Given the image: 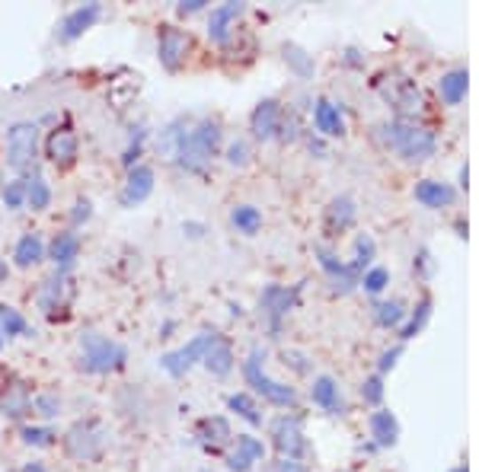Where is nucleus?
Here are the masks:
<instances>
[{"instance_id":"nucleus-21","label":"nucleus","mask_w":479,"mask_h":472,"mask_svg":"<svg viewBox=\"0 0 479 472\" xmlns=\"http://www.w3.org/2000/svg\"><path fill=\"white\" fill-rule=\"evenodd\" d=\"M313 125L323 137H342L345 135V115L333 99H317L313 105Z\"/></svg>"},{"instance_id":"nucleus-35","label":"nucleus","mask_w":479,"mask_h":472,"mask_svg":"<svg viewBox=\"0 0 479 472\" xmlns=\"http://www.w3.org/2000/svg\"><path fill=\"white\" fill-rule=\"evenodd\" d=\"M355 217H358V208H355V201L345 198V195L329 205V227H339V230H345V227L355 224Z\"/></svg>"},{"instance_id":"nucleus-52","label":"nucleus","mask_w":479,"mask_h":472,"mask_svg":"<svg viewBox=\"0 0 479 472\" xmlns=\"http://www.w3.org/2000/svg\"><path fill=\"white\" fill-rule=\"evenodd\" d=\"M451 472H467V466H457V469H451Z\"/></svg>"},{"instance_id":"nucleus-5","label":"nucleus","mask_w":479,"mask_h":472,"mask_svg":"<svg viewBox=\"0 0 479 472\" xmlns=\"http://www.w3.org/2000/svg\"><path fill=\"white\" fill-rule=\"evenodd\" d=\"M217 342V332H199V336H192L183 348H176V352H167L160 358V368L167 370L169 376H185L195 364L205 360V354L211 352V344Z\"/></svg>"},{"instance_id":"nucleus-28","label":"nucleus","mask_w":479,"mask_h":472,"mask_svg":"<svg viewBox=\"0 0 479 472\" xmlns=\"http://www.w3.org/2000/svg\"><path fill=\"white\" fill-rule=\"evenodd\" d=\"M0 336L4 338H32L35 329L26 322V316L13 306H0Z\"/></svg>"},{"instance_id":"nucleus-22","label":"nucleus","mask_w":479,"mask_h":472,"mask_svg":"<svg viewBox=\"0 0 479 472\" xmlns=\"http://www.w3.org/2000/svg\"><path fill=\"white\" fill-rule=\"evenodd\" d=\"M45 259V240H42L39 230L23 233L13 246V265L16 268H35V265Z\"/></svg>"},{"instance_id":"nucleus-42","label":"nucleus","mask_w":479,"mask_h":472,"mask_svg":"<svg viewBox=\"0 0 479 472\" xmlns=\"http://www.w3.org/2000/svg\"><path fill=\"white\" fill-rule=\"evenodd\" d=\"M90 217H93V201H90V198H77V201H74V211H71V224H74V227L87 224Z\"/></svg>"},{"instance_id":"nucleus-47","label":"nucleus","mask_w":479,"mask_h":472,"mask_svg":"<svg viewBox=\"0 0 479 472\" xmlns=\"http://www.w3.org/2000/svg\"><path fill=\"white\" fill-rule=\"evenodd\" d=\"M287 360H291V364H294V370H301V374H307V370H310V364H303L307 358H303V354H297V352H287L285 364H287Z\"/></svg>"},{"instance_id":"nucleus-8","label":"nucleus","mask_w":479,"mask_h":472,"mask_svg":"<svg viewBox=\"0 0 479 472\" xmlns=\"http://www.w3.org/2000/svg\"><path fill=\"white\" fill-rule=\"evenodd\" d=\"M271 444L285 460H297V456L307 450V440H303V424L297 415H279L271 422Z\"/></svg>"},{"instance_id":"nucleus-44","label":"nucleus","mask_w":479,"mask_h":472,"mask_svg":"<svg viewBox=\"0 0 479 472\" xmlns=\"http://www.w3.org/2000/svg\"><path fill=\"white\" fill-rule=\"evenodd\" d=\"M403 354V344H393L390 352H383L381 360H377V374H387V370L397 368V358Z\"/></svg>"},{"instance_id":"nucleus-13","label":"nucleus","mask_w":479,"mask_h":472,"mask_svg":"<svg viewBox=\"0 0 479 472\" xmlns=\"http://www.w3.org/2000/svg\"><path fill=\"white\" fill-rule=\"evenodd\" d=\"M281 125H285V109H281L279 99H263L255 105L253 115H249V128L259 141H271V137L281 135Z\"/></svg>"},{"instance_id":"nucleus-16","label":"nucleus","mask_w":479,"mask_h":472,"mask_svg":"<svg viewBox=\"0 0 479 472\" xmlns=\"http://www.w3.org/2000/svg\"><path fill=\"white\" fill-rule=\"evenodd\" d=\"M99 17H103V7H99V4H83V7L71 10V13L61 19V26H58V39H61V42L80 39L87 29H93V23Z\"/></svg>"},{"instance_id":"nucleus-32","label":"nucleus","mask_w":479,"mask_h":472,"mask_svg":"<svg viewBox=\"0 0 479 472\" xmlns=\"http://www.w3.org/2000/svg\"><path fill=\"white\" fill-rule=\"evenodd\" d=\"M428 316H431V297L425 294L422 300L415 304V310L409 313V320L403 322V326H399V338L406 342V338H412L415 332H422V326H425V322H428Z\"/></svg>"},{"instance_id":"nucleus-49","label":"nucleus","mask_w":479,"mask_h":472,"mask_svg":"<svg viewBox=\"0 0 479 472\" xmlns=\"http://www.w3.org/2000/svg\"><path fill=\"white\" fill-rule=\"evenodd\" d=\"M183 230H189V236H201V224H183Z\"/></svg>"},{"instance_id":"nucleus-25","label":"nucleus","mask_w":479,"mask_h":472,"mask_svg":"<svg viewBox=\"0 0 479 472\" xmlns=\"http://www.w3.org/2000/svg\"><path fill=\"white\" fill-rule=\"evenodd\" d=\"M467 87H470V74L463 71V67L441 74V81H438V93L441 99H444V105H460L463 97H467Z\"/></svg>"},{"instance_id":"nucleus-50","label":"nucleus","mask_w":479,"mask_h":472,"mask_svg":"<svg viewBox=\"0 0 479 472\" xmlns=\"http://www.w3.org/2000/svg\"><path fill=\"white\" fill-rule=\"evenodd\" d=\"M7 275H10V268L4 262H0V281H7Z\"/></svg>"},{"instance_id":"nucleus-20","label":"nucleus","mask_w":479,"mask_h":472,"mask_svg":"<svg viewBox=\"0 0 479 472\" xmlns=\"http://www.w3.org/2000/svg\"><path fill=\"white\" fill-rule=\"evenodd\" d=\"M310 399H313V406H319L323 412H329V415H345L342 390H339V383H335L329 374H323V376H317V380H313Z\"/></svg>"},{"instance_id":"nucleus-18","label":"nucleus","mask_w":479,"mask_h":472,"mask_svg":"<svg viewBox=\"0 0 479 472\" xmlns=\"http://www.w3.org/2000/svg\"><path fill=\"white\" fill-rule=\"evenodd\" d=\"M45 259L55 262L58 272H67V268L80 259V236L74 230L55 233V240L45 246Z\"/></svg>"},{"instance_id":"nucleus-37","label":"nucleus","mask_w":479,"mask_h":472,"mask_svg":"<svg viewBox=\"0 0 479 472\" xmlns=\"http://www.w3.org/2000/svg\"><path fill=\"white\" fill-rule=\"evenodd\" d=\"M20 437H23V444H29V447H51L58 434L51 431V428H39V424H23V428H20Z\"/></svg>"},{"instance_id":"nucleus-11","label":"nucleus","mask_w":479,"mask_h":472,"mask_svg":"<svg viewBox=\"0 0 479 472\" xmlns=\"http://www.w3.org/2000/svg\"><path fill=\"white\" fill-rule=\"evenodd\" d=\"M259 460H265V444L253 434H237L233 447L224 456V463L231 472H249Z\"/></svg>"},{"instance_id":"nucleus-51","label":"nucleus","mask_w":479,"mask_h":472,"mask_svg":"<svg viewBox=\"0 0 479 472\" xmlns=\"http://www.w3.org/2000/svg\"><path fill=\"white\" fill-rule=\"evenodd\" d=\"M4 344H7V338H4V336H0V352H4Z\"/></svg>"},{"instance_id":"nucleus-41","label":"nucleus","mask_w":479,"mask_h":472,"mask_svg":"<svg viewBox=\"0 0 479 472\" xmlns=\"http://www.w3.org/2000/svg\"><path fill=\"white\" fill-rule=\"evenodd\" d=\"M227 163H231V166H247L249 163V144L243 137H237V141L227 144Z\"/></svg>"},{"instance_id":"nucleus-43","label":"nucleus","mask_w":479,"mask_h":472,"mask_svg":"<svg viewBox=\"0 0 479 472\" xmlns=\"http://www.w3.org/2000/svg\"><path fill=\"white\" fill-rule=\"evenodd\" d=\"M285 58H287V61H291V65H294L301 74H310V71H313V61H310V58H307V55H303L301 49H294V45H287V49H285Z\"/></svg>"},{"instance_id":"nucleus-38","label":"nucleus","mask_w":479,"mask_h":472,"mask_svg":"<svg viewBox=\"0 0 479 472\" xmlns=\"http://www.w3.org/2000/svg\"><path fill=\"white\" fill-rule=\"evenodd\" d=\"M358 284L367 290V294H381V290L387 288V284H390V272H387L383 265H371V268H367L365 278H361Z\"/></svg>"},{"instance_id":"nucleus-45","label":"nucleus","mask_w":479,"mask_h":472,"mask_svg":"<svg viewBox=\"0 0 479 472\" xmlns=\"http://www.w3.org/2000/svg\"><path fill=\"white\" fill-rule=\"evenodd\" d=\"M199 10H205V0H183V4L176 7V13H179V17H192V13H199Z\"/></svg>"},{"instance_id":"nucleus-2","label":"nucleus","mask_w":479,"mask_h":472,"mask_svg":"<svg viewBox=\"0 0 479 472\" xmlns=\"http://www.w3.org/2000/svg\"><path fill=\"white\" fill-rule=\"evenodd\" d=\"M377 137H381L390 151H397L406 163H425L438 151L435 135H431L428 128L409 125V121H387V125L377 128Z\"/></svg>"},{"instance_id":"nucleus-40","label":"nucleus","mask_w":479,"mask_h":472,"mask_svg":"<svg viewBox=\"0 0 479 472\" xmlns=\"http://www.w3.org/2000/svg\"><path fill=\"white\" fill-rule=\"evenodd\" d=\"M4 205L10 211H20L26 205V179H16V182H7L4 189Z\"/></svg>"},{"instance_id":"nucleus-36","label":"nucleus","mask_w":479,"mask_h":472,"mask_svg":"<svg viewBox=\"0 0 479 472\" xmlns=\"http://www.w3.org/2000/svg\"><path fill=\"white\" fill-rule=\"evenodd\" d=\"M61 408H64V402H61V396H58V392H39V396L32 399V412H35V415H42L45 422H51V418L61 415Z\"/></svg>"},{"instance_id":"nucleus-23","label":"nucleus","mask_w":479,"mask_h":472,"mask_svg":"<svg viewBox=\"0 0 479 472\" xmlns=\"http://www.w3.org/2000/svg\"><path fill=\"white\" fill-rule=\"evenodd\" d=\"M367 428H371L374 447H393V444L399 440V422L390 408H377V412H371Z\"/></svg>"},{"instance_id":"nucleus-6","label":"nucleus","mask_w":479,"mask_h":472,"mask_svg":"<svg viewBox=\"0 0 479 472\" xmlns=\"http://www.w3.org/2000/svg\"><path fill=\"white\" fill-rule=\"evenodd\" d=\"M64 450L80 460V463H93L106 450V431L99 422H77L71 431L64 434Z\"/></svg>"},{"instance_id":"nucleus-1","label":"nucleus","mask_w":479,"mask_h":472,"mask_svg":"<svg viewBox=\"0 0 479 472\" xmlns=\"http://www.w3.org/2000/svg\"><path fill=\"white\" fill-rule=\"evenodd\" d=\"M217 151H221V125L215 119H185L173 163L185 173H205L208 163L217 157Z\"/></svg>"},{"instance_id":"nucleus-14","label":"nucleus","mask_w":479,"mask_h":472,"mask_svg":"<svg viewBox=\"0 0 479 472\" xmlns=\"http://www.w3.org/2000/svg\"><path fill=\"white\" fill-rule=\"evenodd\" d=\"M240 13H243V4L231 0V4H221L208 13V39L215 42V45H227L233 35V26H237Z\"/></svg>"},{"instance_id":"nucleus-17","label":"nucleus","mask_w":479,"mask_h":472,"mask_svg":"<svg viewBox=\"0 0 479 472\" xmlns=\"http://www.w3.org/2000/svg\"><path fill=\"white\" fill-rule=\"evenodd\" d=\"M294 304H297V288H285V284H269L263 290V297H259V306L265 310L271 326H279V320L294 310Z\"/></svg>"},{"instance_id":"nucleus-39","label":"nucleus","mask_w":479,"mask_h":472,"mask_svg":"<svg viewBox=\"0 0 479 472\" xmlns=\"http://www.w3.org/2000/svg\"><path fill=\"white\" fill-rule=\"evenodd\" d=\"M361 399L367 406H381L383 402V376L374 374V376H365V383H361Z\"/></svg>"},{"instance_id":"nucleus-33","label":"nucleus","mask_w":479,"mask_h":472,"mask_svg":"<svg viewBox=\"0 0 479 472\" xmlns=\"http://www.w3.org/2000/svg\"><path fill=\"white\" fill-rule=\"evenodd\" d=\"M403 320H406V310H403V304L399 300H381V304H374V322L383 329H397L403 326Z\"/></svg>"},{"instance_id":"nucleus-24","label":"nucleus","mask_w":479,"mask_h":472,"mask_svg":"<svg viewBox=\"0 0 479 472\" xmlns=\"http://www.w3.org/2000/svg\"><path fill=\"white\" fill-rule=\"evenodd\" d=\"M195 437H199L201 447L215 450V447H221V444H227V440H233V431H231V424H227V418L224 415H211V418H201L199 422Z\"/></svg>"},{"instance_id":"nucleus-3","label":"nucleus","mask_w":479,"mask_h":472,"mask_svg":"<svg viewBox=\"0 0 479 472\" xmlns=\"http://www.w3.org/2000/svg\"><path fill=\"white\" fill-rule=\"evenodd\" d=\"M128 352L122 348L115 338L103 336V332H93L87 329L83 336H80V370L83 374H115V370L125 368Z\"/></svg>"},{"instance_id":"nucleus-12","label":"nucleus","mask_w":479,"mask_h":472,"mask_svg":"<svg viewBox=\"0 0 479 472\" xmlns=\"http://www.w3.org/2000/svg\"><path fill=\"white\" fill-rule=\"evenodd\" d=\"M80 153V137L71 125H61V128H51L45 137V157L55 166H71Z\"/></svg>"},{"instance_id":"nucleus-48","label":"nucleus","mask_w":479,"mask_h":472,"mask_svg":"<svg viewBox=\"0 0 479 472\" xmlns=\"http://www.w3.org/2000/svg\"><path fill=\"white\" fill-rule=\"evenodd\" d=\"M20 472H48V469H45V466H42V463H26Z\"/></svg>"},{"instance_id":"nucleus-10","label":"nucleus","mask_w":479,"mask_h":472,"mask_svg":"<svg viewBox=\"0 0 479 472\" xmlns=\"http://www.w3.org/2000/svg\"><path fill=\"white\" fill-rule=\"evenodd\" d=\"M153 182H157L153 166H141V163H137L135 169H128V176H125V182H122V192H119V205L122 208H137V205H144V201L151 198Z\"/></svg>"},{"instance_id":"nucleus-26","label":"nucleus","mask_w":479,"mask_h":472,"mask_svg":"<svg viewBox=\"0 0 479 472\" xmlns=\"http://www.w3.org/2000/svg\"><path fill=\"white\" fill-rule=\"evenodd\" d=\"M201 364H205V370L211 376H227L233 370V364H237V358H233L231 344L217 338V342L211 344V352L205 354V360H201Z\"/></svg>"},{"instance_id":"nucleus-15","label":"nucleus","mask_w":479,"mask_h":472,"mask_svg":"<svg viewBox=\"0 0 479 472\" xmlns=\"http://www.w3.org/2000/svg\"><path fill=\"white\" fill-rule=\"evenodd\" d=\"M317 256H319V265L326 268V275H329V288L335 290V294H351V290L358 288V272L351 268V265H345V262H339V259L329 252V249H323L319 246L317 249Z\"/></svg>"},{"instance_id":"nucleus-53","label":"nucleus","mask_w":479,"mask_h":472,"mask_svg":"<svg viewBox=\"0 0 479 472\" xmlns=\"http://www.w3.org/2000/svg\"><path fill=\"white\" fill-rule=\"evenodd\" d=\"M199 472H211V469H199Z\"/></svg>"},{"instance_id":"nucleus-19","label":"nucleus","mask_w":479,"mask_h":472,"mask_svg":"<svg viewBox=\"0 0 479 472\" xmlns=\"http://www.w3.org/2000/svg\"><path fill=\"white\" fill-rule=\"evenodd\" d=\"M415 201L425 205L431 211H441V208H451L457 198V189L451 182H438V179H422V182L415 185Z\"/></svg>"},{"instance_id":"nucleus-31","label":"nucleus","mask_w":479,"mask_h":472,"mask_svg":"<svg viewBox=\"0 0 479 472\" xmlns=\"http://www.w3.org/2000/svg\"><path fill=\"white\" fill-rule=\"evenodd\" d=\"M48 205H51V185H48L42 176L26 179V208L45 211Z\"/></svg>"},{"instance_id":"nucleus-7","label":"nucleus","mask_w":479,"mask_h":472,"mask_svg":"<svg viewBox=\"0 0 479 472\" xmlns=\"http://www.w3.org/2000/svg\"><path fill=\"white\" fill-rule=\"evenodd\" d=\"M35 153H39V125H32V121H16V125H10V131H7V163L13 169L32 166Z\"/></svg>"},{"instance_id":"nucleus-27","label":"nucleus","mask_w":479,"mask_h":472,"mask_svg":"<svg viewBox=\"0 0 479 472\" xmlns=\"http://www.w3.org/2000/svg\"><path fill=\"white\" fill-rule=\"evenodd\" d=\"M231 224L233 230L243 233V236H255V233L263 230V211L255 208V205H233Z\"/></svg>"},{"instance_id":"nucleus-4","label":"nucleus","mask_w":479,"mask_h":472,"mask_svg":"<svg viewBox=\"0 0 479 472\" xmlns=\"http://www.w3.org/2000/svg\"><path fill=\"white\" fill-rule=\"evenodd\" d=\"M243 376H247V383L253 386L255 396H263L265 402L281 406V408H294L297 390L287 383H279V380H271L269 370H265V348L255 344L253 352H249V358L243 360Z\"/></svg>"},{"instance_id":"nucleus-34","label":"nucleus","mask_w":479,"mask_h":472,"mask_svg":"<svg viewBox=\"0 0 479 472\" xmlns=\"http://www.w3.org/2000/svg\"><path fill=\"white\" fill-rule=\"evenodd\" d=\"M0 412L7 418H23L32 412V399L26 396V390H20V386H13V390L0 399Z\"/></svg>"},{"instance_id":"nucleus-30","label":"nucleus","mask_w":479,"mask_h":472,"mask_svg":"<svg viewBox=\"0 0 479 472\" xmlns=\"http://www.w3.org/2000/svg\"><path fill=\"white\" fill-rule=\"evenodd\" d=\"M227 408L237 412L243 422L263 424V412H259V406H255V399L249 396V392H231V396H227Z\"/></svg>"},{"instance_id":"nucleus-46","label":"nucleus","mask_w":479,"mask_h":472,"mask_svg":"<svg viewBox=\"0 0 479 472\" xmlns=\"http://www.w3.org/2000/svg\"><path fill=\"white\" fill-rule=\"evenodd\" d=\"M275 472H307V469H303L301 460H285V456H281L279 463H275Z\"/></svg>"},{"instance_id":"nucleus-29","label":"nucleus","mask_w":479,"mask_h":472,"mask_svg":"<svg viewBox=\"0 0 479 472\" xmlns=\"http://www.w3.org/2000/svg\"><path fill=\"white\" fill-rule=\"evenodd\" d=\"M374 256H377V246H374V236L371 233H358L355 243H351V268L361 272V268H371L374 265Z\"/></svg>"},{"instance_id":"nucleus-9","label":"nucleus","mask_w":479,"mask_h":472,"mask_svg":"<svg viewBox=\"0 0 479 472\" xmlns=\"http://www.w3.org/2000/svg\"><path fill=\"white\" fill-rule=\"evenodd\" d=\"M192 49V39L185 29H176V26H163L157 35V58L160 65L167 71H179L185 65V55Z\"/></svg>"}]
</instances>
